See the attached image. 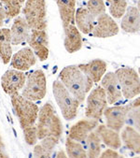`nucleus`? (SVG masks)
Returning <instances> with one entry per match:
<instances>
[{"mask_svg": "<svg viewBox=\"0 0 140 158\" xmlns=\"http://www.w3.org/2000/svg\"><path fill=\"white\" fill-rule=\"evenodd\" d=\"M61 82L71 93L72 96L80 102H84L87 94L93 86V81L83 73L76 65H70L64 68L60 72Z\"/></svg>", "mask_w": 140, "mask_h": 158, "instance_id": "f257e3e1", "label": "nucleus"}, {"mask_svg": "<svg viewBox=\"0 0 140 158\" xmlns=\"http://www.w3.org/2000/svg\"><path fill=\"white\" fill-rule=\"evenodd\" d=\"M37 121L36 127L39 139L46 137L61 139L63 134V123L51 103H46L42 106L39 111Z\"/></svg>", "mask_w": 140, "mask_h": 158, "instance_id": "f03ea898", "label": "nucleus"}, {"mask_svg": "<svg viewBox=\"0 0 140 158\" xmlns=\"http://www.w3.org/2000/svg\"><path fill=\"white\" fill-rule=\"evenodd\" d=\"M10 100L15 115L19 119L22 129L36 124L39 111L37 104L23 98L19 93L10 96Z\"/></svg>", "mask_w": 140, "mask_h": 158, "instance_id": "7ed1b4c3", "label": "nucleus"}, {"mask_svg": "<svg viewBox=\"0 0 140 158\" xmlns=\"http://www.w3.org/2000/svg\"><path fill=\"white\" fill-rule=\"evenodd\" d=\"M52 93L64 120H74L78 115L80 103L72 96L71 93L64 87V85L60 81H53Z\"/></svg>", "mask_w": 140, "mask_h": 158, "instance_id": "20e7f679", "label": "nucleus"}, {"mask_svg": "<svg viewBox=\"0 0 140 158\" xmlns=\"http://www.w3.org/2000/svg\"><path fill=\"white\" fill-rule=\"evenodd\" d=\"M22 96L33 102L43 99L47 94V79L41 69L31 72L22 89Z\"/></svg>", "mask_w": 140, "mask_h": 158, "instance_id": "39448f33", "label": "nucleus"}, {"mask_svg": "<svg viewBox=\"0 0 140 158\" xmlns=\"http://www.w3.org/2000/svg\"><path fill=\"white\" fill-rule=\"evenodd\" d=\"M23 14L30 29L46 30L47 10L45 0H25Z\"/></svg>", "mask_w": 140, "mask_h": 158, "instance_id": "423d86ee", "label": "nucleus"}, {"mask_svg": "<svg viewBox=\"0 0 140 158\" xmlns=\"http://www.w3.org/2000/svg\"><path fill=\"white\" fill-rule=\"evenodd\" d=\"M121 86L122 97L127 99L136 98L140 93V80L138 73L132 68H121L115 71Z\"/></svg>", "mask_w": 140, "mask_h": 158, "instance_id": "0eeeda50", "label": "nucleus"}, {"mask_svg": "<svg viewBox=\"0 0 140 158\" xmlns=\"http://www.w3.org/2000/svg\"><path fill=\"white\" fill-rule=\"evenodd\" d=\"M108 106L107 97L105 90L98 86L93 89L87 97V106L85 109V115L87 118L101 120L103 112Z\"/></svg>", "mask_w": 140, "mask_h": 158, "instance_id": "6e6552de", "label": "nucleus"}, {"mask_svg": "<svg viewBox=\"0 0 140 158\" xmlns=\"http://www.w3.org/2000/svg\"><path fill=\"white\" fill-rule=\"evenodd\" d=\"M96 18L92 32L93 37L97 39H108L119 34L120 27L110 15L103 13Z\"/></svg>", "mask_w": 140, "mask_h": 158, "instance_id": "1a4fd4ad", "label": "nucleus"}, {"mask_svg": "<svg viewBox=\"0 0 140 158\" xmlns=\"http://www.w3.org/2000/svg\"><path fill=\"white\" fill-rule=\"evenodd\" d=\"M27 42L34 53L43 62L49 57V38L46 30L31 29V33Z\"/></svg>", "mask_w": 140, "mask_h": 158, "instance_id": "9d476101", "label": "nucleus"}, {"mask_svg": "<svg viewBox=\"0 0 140 158\" xmlns=\"http://www.w3.org/2000/svg\"><path fill=\"white\" fill-rule=\"evenodd\" d=\"M26 81V76L23 71L17 69H9L1 77V86L4 92L12 96L19 93L24 86Z\"/></svg>", "mask_w": 140, "mask_h": 158, "instance_id": "9b49d317", "label": "nucleus"}, {"mask_svg": "<svg viewBox=\"0 0 140 158\" xmlns=\"http://www.w3.org/2000/svg\"><path fill=\"white\" fill-rule=\"evenodd\" d=\"M101 87L105 90L108 104H115L122 98L120 83L114 72L105 73L101 79Z\"/></svg>", "mask_w": 140, "mask_h": 158, "instance_id": "f8f14e48", "label": "nucleus"}, {"mask_svg": "<svg viewBox=\"0 0 140 158\" xmlns=\"http://www.w3.org/2000/svg\"><path fill=\"white\" fill-rule=\"evenodd\" d=\"M128 110L129 104L126 106H114L105 109L103 114L106 118L108 127L117 132L121 131L125 124V119Z\"/></svg>", "mask_w": 140, "mask_h": 158, "instance_id": "ddd939ff", "label": "nucleus"}, {"mask_svg": "<svg viewBox=\"0 0 140 158\" xmlns=\"http://www.w3.org/2000/svg\"><path fill=\"white\" fill-rule=\"evenodd\" d=\"M36 54L29 47H25L20 50L15 54H13L10 59L11 68L20 71H26L30 69L33 66L36 65Z\"/></svg>", "mask_w": 140, "mask_h": 158, "instance_id": "4468645a", "label": "nucleus"}, {"mask_svg": "<svg viewBox=\"0 0 140 158\" xmlns=\"http://www.w3.org/2000/svg\"><path fill=\"white\" fill-rule=\"evenodd\" d=\"M97 125V120L90 118L88 120H80L71 126L67 137L79 142H84L87 136L96 128Z\"/></svg>", "mask_w": 140, "mask_h": 158, "instance_id": "2eb2a0df", "label": "nucleus"}, {"mask_svg": "<svg viewBox=\"0 0 140 158\" xmlns=\"http://www.w3.org/2000/svg\"><path fill=\"white\" fill-rule=\"evenodd\" d=\"M80 69L85 73L93 82H99L105 73L107 72L108 64L104 60L94 59L86 64H80Z\"/></svg>", "mask_w": 140, "mask_h": 158, "instance_id": "dca6fc26", "label": "nucleus"}, {"mask_svg": "<svg viewBox=\"0 0 140 158\" xmlns=\"http://www.w3.org/2000/svg\"><path fill=\"white\" fill-rule=\"evenodd\" d=\"M30 27L23 17H18L14 20L11 29V45H20L27 41L30 36Z\"/></svg>", "mask_w": 140, "mask_h": 158, "instance_id": "f3484780", "label": "nucleus"}, {"mask_svg": "<svg viewBox=\"0 0 140 158\" xmlns=\"http://www.w3.org/2000/svg\"><path fill=\"white\" fill-rule=\"evenodd\" d=\"M121 27L126 33H138L140 29V12L136 7H127L121 22Z\"/></svg>", "mask_w": 140, "mask_h": 158, "instance_id": "a211bd4d", "label": "nucleus"}, {"mask_svg": "<svg viewBox=\"0 0 140 158\" xmlns=\"http://www.w3.org/2000/svg\"><path fill=\"white\" fill-rule=\"evenodd\" d=\"M64 46L67 52L74 53L82 48V39L80 32L74 24H69L64 29Z\"/></svg>", "mask_w": 140, "mask_h": 158, "instance_id": "6ab92c4d", "label": "nucleus"}, {"mask_svg": "<svg viewBox=\"0 0 140 158\" xmlns=\"http://www.w3.org/2000/svg\"><path fill=\"white\" fill-rule=\"evenodd\" d=\"M58 7L63 28L64 29L69 24L75 23L76 0H55Z\"/></svg>", "mask_w": 140, "mask_h": 158, "instance_id": "aec40b11", "label": "nucleus"}, {"mask_svg": "<svg viewBox=\"0 0 140 158\" xmlns=\"http://www.w3.org/2000/svg\"><path fill=\"white\" fill-rule=\"evenodd\" d=\"M75 23L80 32L90 35L95 23V17L86 8H79L75 12Z\"/></svg>", "mask_w": 140, "mask_h": 158, "instance_id": "412c9836", "label": "nucleus"}, {"mask_svg": "<svg viewBox=\"0 0 140 158\" xmlns=\"http://www.w3.org/2000/svg\"><path fill=\"white\" fill-rule=\"evenodd\" d=\"M95 132L98 134L101 141H103L108 147L114 150L121 147V139L119 132L104 124H98L95 128Z\"/></svg>", "mask_w": 140, "mask_h": 158, "instance_id": "4be33fe9", "label": "nucleus"}, {"mask_svg": "<svg viewBox=\"0 0 140 158\" xmlns=\"http://www.w3.org/2000/svg\"><path fill=\"white\" fill-rule=\"evenodd\" d=\"M121 140L124 145L136 154L140 153V135L139 131L130 125L123 126L121 128Z\"/></svg>", "mask_w": 140, "mask_h": 158, "instance_id": "5701e85b", "label": "nucleus"}, {"mask_svg": "<svg viewBox=\"0 0 140 158\" xmlns=\"http://www.w3.org/2000/svg\"><path fill=\"white\" fill-rule=\"evenodd\" d=\"M12 56L10 30L8 28L0 29V58L3 64L7 65L10 62Z\"/></svg>", "mask_w": 140, "mask_h": 158, "instance_id": "b1692460", "label": "nucleus"}, {"mask_svg": "<svg viewBox=\"0 0 140 158\" xmlns=\"http://www.w3.org/2000/svg\"><path fill=\"white\" fill-rule=\"evenodd\" d=\"M40 140L41 142L39 144L35 146L33 155L35 157H51L60 139L55 137H46Z\"/></svg>", "mask_w": 140, "mask_h": 158, "instance_id": "393cba45", "label": "nucleus"}, {"mask_svg": "<svg viewBox=\"0 0 140 158\" xmlns=\"http://www.w3.org/2000/svg\"><path fill=\"white\" fill-rule=\"evenodd\" d=\"M85 142V150L87 153V157L95 158L99 157L101 153V139L98 134L95 131H92L84 140Z\"/></svg>", "mask_w": 140, "mask_h": 158, "instance_id": "a878e982", "label": "nucleus"}, {"mask_svg": "<svg viewBox=\"0 0 140 158\" xmlns=\"http://www.w3.org/2000/svg\"><path fill=\"white\" fill-rule=\"evenodd\" d=\"M139 102H140L139 98H136L133 102H131L129 104V110H128V112L126 114V119H125V123L135 128L138 131L140 129Z\"/></svg>", "mask_w": 140, "mask_h": 158, "instance_id": "bb28decb", "label": "nucleus"}, {"mask_svg": "<svg viewBox=\"0 0 140 158\" xmlns=\"http://www.w3.org/2000/svg\"><path fill=\"white\" fill-rule=\"evenodd\" d=\"M65 152L67 157L71 158H86L87 153L84 146L80 142L76 141L70 138H66L65 141Z\"/></svg>", "mask_w": 140, "mask_h": 158, "instance_id": "cd10ccee", "label": "nucleus"}, {"mask_svg": "<svg viewBox=\"0 0 140 158\" xmlns=\"http://www.w3.org/2000/svg\"><path fill=\"white\" fill-rule=\"evenodd\" d=\"M20 0H0V7L2 8L5 17L8 20L17 17L23 8Z\"/></svg>", "mask_w": 140, "mask_h": 158, "instance_id": "c85d7f7f", "label": "nucleus"}, {"mask_svg": "<svg viewBox=\"0 0 140 158\" xmlns=\"http://www.w3.org/2000/svg\"><path fill=\"white\" fill-rule=\"evenodd\" d=\"M109 12L113 18L121 19L126 11L127 1L126 0H107Z\"/></svg>", "mask_w": 140, "mask_h": 158, "instance_id": "c756f323", "label": "nucleus"}, {"mask_svg": "<svg viewBox=\"0 0 140 158\" xmlns=\"http://www.w3.org/2000/svg\"><path fill=\"white\" fill-rule=\"evenodd\" d=\"M86 9L95 18L103 13H106V5L104 3V0H88Z\"/></svg>", "mask_w": 140, "mask_h": 158, "instance_id": "7c9ffc66", "label": "nucleus"}, {"mask_svg": "<svg viewBox=\"0 0 140 158\" xmlns=\"http://www.w3.org/2000/svg\"><path fill=\"white\" fill-rule=\"evenodd\" d=\"M23 137H24V140L25 142L30 145H36L39 139H38V134H37V127L36 124L28 126V127H25L23 129Z\"/></svg>", "mask_w": 140, "mask_h": 158, "instance_id": "2f4dec72", "label": "nucleus"}, {"mask_svg": "<svg viewBox=\"0 0 140 158\" xmlns=\"http://www.w3.org/2000/svg\"><path fill=\"white\" fill-rule=\"evenodd\" d=\"M101 158H120V157H122V155L121 153H119L117 151H115L114 149L112 148H109V149H107L106 151H104L102 153H100L99 155Z\"/></svg>", "mask_w": 140, "mask_h": 158, "instance_id": "473e14b6", "label": "nucleus"}, {"mask_svg": "<svg viewBox=\"0 0 140 158\" xmlns=\"http://www.w3.org/2000/svg\"><path fill=\"white\" fill-rule=\"evenodd\" d=\"M5 13L2 10V8L0 7V27H1L4 23V20H5Z\"/></svg>", "mask_w": 140, "mask_h": 158, "instance_id": "72a5a7b5", "label": "nucleus"}, {"mask_svg": "<svg viewBox=\"0 0 140 158\" xmlns=\"http://www.w3.org/2000/svg\"><path fill=\"white\" fill-rule=\"evenodd\" d=\"M56 157H58V158H60V157L66 158V157H67V154H66V152H64V151H59V152L56 153Z\"/></svg>", "mask_w": 140, "mask_h": 158, "instance_id": "f704fd0d", "label": "nucleus"}, {"mask_svg": "<svg viewBox=\"0 0 140 158\" xmlns=\"http://www.w3.org/2000/svg\"><path fill=\"white\" fill-rule=\"evenodd\" d=\"M2 148H3V142H2L1 137H0V151H3V150H2Z\"/></svg>", "mask_w": 140, "mask_h": 158, "instance_id": "c9c22d12", "label": "nucleus"}, {"mask_svg": "<svg viewBox=\"0 0 140 158\" xmlns=\"http://www.w3.org/2000/svg\"><path fill=\"white\" fill-rule=\"evenodd\" d=\"M20 1H21L22 3H24V1H25V0H20Z\"/></svg>", "mask_w": 140, "mask_h": 158, "instance_id": "e433bc0d", "label": "nucleus"}]
</instances>
